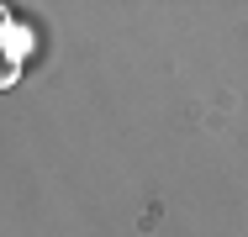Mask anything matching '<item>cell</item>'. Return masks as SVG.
Listing matches in <instances>:
<instances>
[{"label":"cell","mask_w":248,"mask_h":237,"mask_svg":"<svg viewBox=\"0 0 248 237\" xmlns=\"http://www.w3.org/2000/svg\"><path fill=\"white\" fill-rule=\"evenodd\" d=\"M37 47V37H32V27H21V21H11L5 32H0V53L5 58H16V63H27V53Z\"/></svg>","instance_id":"1"},{"label":"cell","mask_w":248,"mask_h":237,"mask_svg":"<svg viewBox=\"0 0 248 237\" xmlns=\"http://www.w3.org/2000/svg\"><path fill=\"white\" fill-rule=\"evenodd\" d=\"M16 79H21V63H16V58H5V53H0V90H11V85H16Z\"/></svg>","instance_id":"2"},{"label":"cell","mask_w":248,"mask_h":237,"mask_svg":"<svg viewBox=\"0 0 248 237\" xmlns=\"http://www.w3.org/2000/svg\"><path fill=\"white\" fill-rule=\"evenodd\" d=\"M11 21H16V16H11V5H0V32H5Z\"/></svg>","instance_id":"3"}]
</instances>
